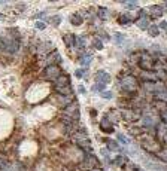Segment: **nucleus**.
Segmentation results:
<instances>
[{"label": "nucleus", "mask_w": 167, "mask_h": 171, "mask_svg": "<svg viewBox=\"0 0 167 171\" xmlns=\"http://www.w3.org/2000/svg\"><path fill=\"white\" fill-rule=\"evenodd\" d=\"M119 88H122L124 91H127V92H133V91H136L139 88L137 79L134 76H130V75L124 76L121 79V82H119Z\"/></svg>", "instance_id": "obj_1"}, {"label": "nucleus", "mask_w": 167, "mask_h": 171, "mask_svg": "<svg viewBox=\"0 0 167 171\" xmlns=\"http://www.w3.org/2000/svg\"><path fill=\"white\" fill-rule=\"evenodd\" d=\"M154 58L149 55V54H143L142 57H140V60H139V65H140V69L145 70V71H152L154 69Z\"/></svg>", "instance_id": "obj_2"}, {"label": "nucleus", "mask_w": 167, "mask_h": 171, "mask_svg": "<svg viewBox=\"0 0 167 171\" xmlns=\"http://www.w3.org/2000/svg\"><path fill=\"white\" fill-rule=\"evenodd\" d=\"M61 76V70L60 67L55 64V65H48L45 69V77L49 79V81H57V79Z\"/></svg>", "instance_id": "obj_3"}, {"label": "nucleus", "mask_w": 167, "mask_h": 171, "mask_svg": "<svg viewBox=\"0 0 167 171\" xmlns=\"http://www.w3.org/2000/svg\"><path fill=\"white\" fill-rule=\"evenodd\" d=\"M98 159L94 156V155H91V153H88V155H85V158L82 159V167H85V168H90V170H94L97 165H98Z\"/></svg>", "instance_id": "obj_4"}, {"label": "nucleus", "mask_w": 167, "mask_h": 171, "mask_svg": "<svg viewBox=\"0 0 167 171\" xmlns=\"http://www.w3.org/2000/svg\"><path fill=\"white\" fill-rule=\"evenodd\" d=\"M64 112L70 116V119H73V121H78L79 119V107H78L76 103H70L69 106L64 109Z\"/></svg>", "instance_id": "obj_5"}, {"label": "nucleus", "mask_w": 167, "mask_h": 171, "mask_svg": "<svg viewBox=\"0 0 167 171\" xmlns=\"http://www.w3.org/2000/svg\"><path fill=\"white\" fill-rule=\"evenodd\" d=\"M121 116H124V119H128V121H136L142 118V112L140 110H121Z\"/></svg>", "instance_id": "obj_6"}, {"label": "nucleus", "mask_w": 167, "mask_h": 171, "mask_svg": "<svg viewBox=\"0 0 167 171\" xmlns=\"http://www.w3.org/2000/svg\"><path fill=\"white\" fill-rule=\"evenodd\" d=\"M19 49V42L18 39H8V43H6V52H9V54H15V52Z\"/></svg>", "instance_id": "obj_7"}, {"label": "nucleus", "mask_w": 167, "mask_h": 171, "mask_svg": "<svg viewBox=\"0 0 167 171\" xmlns=\"http://www.w3.org/2000/svg\"><path fill=\"white\" fill-rule=\"evenodd\" d=\"M151 18L149 17H142V18H137V21H136V25L140 28V30H148L151 27Z\"/></svg>", "instance_id": "obj_8"}, {"label": "nucleus", "mask_w": 167, "mask_h": 171, "mask_svg": "<svg viewBox=\"0 0 167 171\" xmlns=\"http://www.w3.org/2000/svg\"><path fill=\"white\" fill-rule=\"evenodd\" d=\"M100 129L103 131V133H113V125L109 122L108 118H103L102 121H100Z\"/></svg>", "instance_id": "obj_9"}, {"label": "nucleus", "mask_w": 167, "mask_h": 171, "mask_svg": "<svg viewBox=\"0 0 167 171\" xmlns=\"http://www.w3.org/2000/svg\"><path fill=\"white\" fill-rule=\"evenodd\" d=\"M96 79H97V82L103 83V85H108L110 82V75L102 70V71H98V73L96 75Z\"/></svg>", "instance_id": "obj_10"}, {"label": "nucleus", "mask_w": 167, "mask_h": 171, "mask_svg": "<svg viewBox=\"0 0 167 171\" xmlns=\"http://www.w3.org/2000/svg\"><path fill=\"white\" fill-rule=\"evenodd\" d=\"M63 40H64V43H66V46H69V48L76 46V36H75V34H72V33H67V34H64Z\"/></svg>", "instance_id": "obj_11"}, {"label": "nucleus", "mask_w": 167, "mask_h": 171, "mask_svg": "<svg viewBox=\"0 0 167 171\" xmlns=\"http://www.w3.org/2000/svg\"><path fill=\"white\" fill-rule=\"evenodd\" d=\"M48 63H49V65H55V63H60L61 61V57H60V54H58V51H52L51 54H48Z\"/></svg>", "instance_id": "obj_12"}, {"label": "nucleus", "mask_w": 167, "mask_h": 171, "mask_svg": "<svg viewBox=\"0 0 167 171\" xmlns=\"http://www.w3.org/2000/svg\"><path fill=\"white\" fill-rule=\"evenodd\" d=\"M2 171H25V167L19 162H15V164H8Z\"/></svg>", "instance_id": "obj_13"}, {"label": "nucleus", "mask_w": 167, "mask_h": 171, "mask_svg": "<svg viewBox=\"0 0 167 171\" xmlns=\"http://www.w3.org/2000/svg\"><path fill=\"white\" fill-rule=\"evenodd\" d=\"M149 14H151L152 18H160L164 14V9L161 8V6H151V8H149Z\"/></svg>", "instance_id": "obj_14"}, {"label": "nucleus", "mask_w": 167, "mask_h": 171, "mask_svg": "<svg viewBox=\"0 0 167 171\" xmlns=\"http://www.w3.org/2000/svg\"><path fill=\"white\" fill-rule=\"evenodd\" d=\"M69 85H70V79H69V76L63 75V76H60V77L57 79L55 88H61V86H69Z\"/></svg>", "instance_id": "obj_15"}, {"label": "nucleus", "mask_w": 167, "mask_h": 171, "mask_svg": "<svg viewBox=\"0 0 167 171\" xmlns=\"http://www.w3.org/2000/svg\"><path fill=\"white\" fill-rule=\"evenodd\" d=\"M142 77L145 79V82H158L157 73H152V71H143Z\"/></svg>", "instance_id": "obj_16"}, {"label": "nucleus", "mask_w": 167, "mask_h": 171, "mask_svg": "<svg viewBox=\"0 0 167 171\" xmlns=\"http://www.w3.org/2000/svg\"><path fill=\"white\" fill-rule=\"evenodd\" d=\"M97 17L100 19H109L110 12H109L108 8H97Z\"/></svg>", "instance_id": "obj_17"}, {"label": "nucleus", "mask_w": 167, "mask_h": 171, "mask_svg": "<svg viewBox=\"0 0 167 171\" xmlns=\"http://www.w3.org/2000/svg\"><path fill=\"white\" fill-rule=\"evenodd\" d=\"M55 91L58 94H61L63 97H70L73 94V91H72V86L69 85V86H61V88H55Z\"/></svg>", "instance_id": "obj_18"}, {"label": "nucleus", "mask_w": 167, "mask_h": 171, "mask_svg": "<svg viewBox=\"0 0 167 171\" xmlns=\"http://www.w3.org/2000/svg\"><path fill=\"white\" fill-rule=\"evenodd\" d=\"M70 22H72V25H81L82 22H84V18L79 15V14H73L72 17H70Z\"/></svg>", "instance_id": "obj_19"}, {"label": "nucleus", "mask_w": 167, "mask_h": 171, "mask_svg": "<svg viewBox=\"0 0 167 171\" xmlns=\"http://www.w3.org/2000/svg\"><path fill=\"white\" fill-rule=\"evenodd\" d=\"M142 125L143 127H154L155 125V119L152 116H142Z\"/></svg>", "instance_id": "obj_20"}, {"label": "nucleus", "mask_w": 167, "mask_h": 171, "mask_svg": "<svg viewBox=\"0 0 167 171\" xmlns=\"http://www.w3.org/2000/svg\"><path fill=\"white\" fill-rule=\"evenodd\" d=\"M130 22H131L130 15L122 14V15H119V17H118V24H121V25H128Z\"/></svg>", "instance_id": "obj_21"}, {"label": "nucleus", "mask_w": 167, "mask_h": 171, "mask_svg": "<svg viewBox=\"0 0 167 171\" xmlns=\"http://www.w3.org/2000/svg\"><path fill=\"white\" fill-rule=\"evenodd\" d=\"M112 164H113V165H119V167H124L125 165V164H127V159H125V158L122 156V155H118L116 158H115V159H113L112 161Z\"/></svg>", "instance_id": "obj_22"}, {"label": "nucleus", "mask_w": 167, "mask_h": 171, "mask_svg": "<svg viewBox=\"0 0 167 171\" xmlns=\"http://www.w3.org/2000/svg\"><path fill=\"white\" fill-rule=\"evenodd\" d=\"M106 146L108 150H119V144L115 140H106Z\"/></svg>", "instance_id": "obj_23"}, {"label": "nucleus", "mask_w": 167, "mask_h": 171, "mask_svg": "<svg viewBox=\"0 0 167 171\" xmlns=\"http://www.w3.org/2000/svg\"><path fill=\"white\" fill-rule=\"evenodd\" d=\"M148 34H149L151 37H157V36L160 34V28L157 27V25H151V27L148 28Z\"/></svg>", "instance_id": "obj_24"}, {"label": "nucleus", "mask_w": 167, "mask_h": 171, "mask_svg": "<svg viewBox=\"0 0 167 171\" xmlns=\"http://www.w3.org/2000/svg\"><path fill=\"white\" fill-rule=\"evenodd\" d=\"M49 22H51V25H54V27H58L60 22H61V17H60V15L51 17V18H49Z\"/></svg>", "instance_id": "obj_25"}, {"label": "nucleus", "mask_w": 167, "mask_h": 171, "mask_svg": "<svg viewBox=\"0 0 167 171\" xmlns=\"http://www.w3.org/2000/svg\"><path fill=\"white\" fill-rule=\"evenodd\" d=\"M124 171H139V167L136 164H131V162H127L124 165Z\"/></svg>", "instance_id": "obj_26"}, {"label": "nucleus", "mask_w": 167, "mask_h": 171, "mask_svg": "<svg viewBox=\"0 0 167 171\" xmlns=\"http://www.w3.org/2000/svg\"><path fill=\"white\" fill-rule=\"evenodd\" d=\"M91 60H92V58H91V55H90V54H88V55H84V57L81 58V64L86 67V65H88V64L91 63Z\"/></svg>", "instance_id": "obj_27"}, {"label": "nucleus", "mask_w": 167, "mask_h": 171, "mask_svg": "<svg viewBox=\"0 0 167 171\" xmlns=\"http://www.w3.org/2000/svg\"><path fill=\"white\" fill-rule=\"evenodd\" d=\"M86 73H88V70H86V69H78V70L75 71V76L81 79V77H84Z\"/></svg>", "instance_id": "obj_28"}, {"label": "nucleus", "mask_w": 167, "mask_h": 171, "mask_svg": "<svg viewBox=\"0 0 167 171\" xmlns=\"http://www.w3.org/2000/svg\"><path fill=\"white\" fill-rule=\"evenodd\" d=\"M104 86H106V85L97 82V83L94 85V86H92V91H96V92H97V91H98V92H103V91H104Z\"/></svg>", "instance_id": "obj_29"}, {"label": "nucleus", "mask_w": 167, "mask_h": 171, "mask_svg": "<svg viewBox=\"0 0 167 171\" xmlns=\"http://www.w3.org/2000/svg\"><path fill=\"white\" fill-rule=\"evenodd\" d=\"M76 46H79V48H84L85 46V37L84 36L76 37Z\"/></svg>", "instance_id": "obj_30"}, {"label": "nucleus", "mask_w": 167, "mask_h": 171, "mask_svg": "<svg viewBox=\"0 0 167 171\" xmlns=\"http://www.w3.org/2000/svg\"><path fill=\"white\" fill-rule=\"evenodd\" d=\"M118 141H121L122 144H125V146L130 143V140L127 139V135H124V134H118Z\"/></svg>", "instance_id": "obj_31"}, {"label": "nucleus", "mask_w": 167, "mask_h": 171, "mask_svg": "<svg viewBox=\"0 0 167 171\" xmlns=\"http://www.w3.org/2000/svg\"><path fill=\"white\" fill-rule=\"evenodd\" d=\"M125 40V36L124 34H121V33H115V42L119 45L121 42H124Z\"/></svg>", "instance_id": "obj_32"}, {"label": "nucleus", "mask_w": 167, "mask_h": 171, "mask_svg": "<svg viewBox=\"0 0 167 171\" xmlns=\"http://www.w3.org/2000/svg\"><path fill=\"white\" fill-rule=\"evenodd\" d=\"M6 165H8V162H6V158L0 155V171H2V170H3Z\"/></svg>", "instance_id": "obj_33"}, {"label": "nucleus", "mask_w": 167, "mask_h": 171, "mask_svg": "<svg viewBox=\"0 0 167 171\" xmlns=\"http://www.w3.org/2000/svg\"><path fill=\"white\" fill-rule=\"evenodd\" d=\"M94 48L96 49H103V43H102L100 39H96V40H94Z\"/></svg>", "instance_id": "obj_34"}, {"label": "nucleus", "mask_w": 167, "mask_h": 171, "mask_svg": "<svg viewBox=\"0 0 167 171\" xmlns=\"http://www.w3.org/2000/svg\"><path fill=\"white\" fill-rule=\"evenodd\" d=\"M35 27H36L37 30H45L46 25H45V22H42V21H37V22L35 24Z\"/></svg>", "instance_id": "obj_35"}, {"label": "nucleus", "mask_w": 167, "mask_h": 171, "mask_svg": "<svg viewBox=\"0 0 167 171\" xmlns=\"http://www.w3.org/2000/svg\"><path fill=\"white\" fill-rule=\"evenodd\" d=\"M100 95H102V98H112V97H113L110 91H103V92L100 94Z\"/></svg>", "instance_id": "obj_36"}, {"label": "nucleus", "mask_w": 167, "mask_h": 171, "mask_svg": "<svg viewBox=\"0 0 167 171\" xmlns=\"http://www.w3.org/2000/svg\"><path fill=\"white\" fill-rule=\"evenodd\" d=\"M100 152H102V155H103V156L106 158V161L109 162V153H110L109 150H108V149H102V150H100Z\"/></svg>", "instance_id": "obj_37"}, {"label": "nucleus", "mask_w": 167, "mask_h": 171, "mask_svg": "<svg viewBox=\"0 0 167 171\" xmlns=\"http://www.w3.org/2000/svg\"><path fill=\"white\" fill-rule=\"evenodd\" d=\"M122 5L128 6V8H136V6H137V2H122Z\"/></svg>", "instance_id": "obj_38"}, {"label": "nucleus", "mask_w": 167, "mask_h": 171, "mask_svg": "<svg viewBox=\"0 0 167 171\" xmlns=\"http://www.w3.org/2000/svg\"><path fill=\"white\" fill-rule=\"evenodd\" d=\"M78 92H79V94H85V92H86V89H85L84 85H81V86L78 88Z\"/></svg>", "instance_id": "obj_39"}, {"label": "nucleus", "mask_w": 167, "mask_h": 171, "mask_svg": "<svg viewBox=\"0 0 167 171\" xmlns=\"http://www.w3.org/2000/svg\"><path fill=\"white\" fill-rule=\"evenodd\" d=\"M98 34H100V37H102V39H106V40H109V36H108V34H106V33H104V31H100V33H98Z\"/></svg>", "instance_id": "obj_40"}, {"label": "nucleus", "mask_w": 167, "mask_h": 171, "mask_svg": "<svg viewBox=\"0 0 167 171\" xmlns=\"http://www.w3.org/2000/svg\"><path fill=\"white\" fill-rule=\"evenodd\" d=\"M158 28H163V30H166L167 31V22L164 21V22H160V27Z\"/></svg>", "instance_id": "obj_41"}, {"label": "nucleus", "mask_w": 167, "mask_h": 171, "mask_svg": "<svg viewBox=\"0 0 167 171\" xmlns=\"http://www.w3.org/2000/svg\"><path fill=\"white\" fill-rule=\"evenodd\" d=\"M45 14H46V12H41V14H37V15H36V18H43Z\"/></svg>", "instance_id": "obj_42"}, {"label": "nucleus", "mask_w": 167, "mask_h": 171, "mask_svg": "<svg viewBox=\"0 0 167 171\" xmlns=\"http://www.w3.org/2000/svg\"><path fill=\"white\" fill-rule=\"evenodd\" d=\"M163 69H164V71H166V73H167V63H166V64L163 65Z\"/></svg>", "instance_id": "obj_43"}, {"label": "nucleus", "mask_w": 167, "mask_h": 171, "mask_svg": "<svg viewBox=\"0 0 167 171\" xmlns=\"http://www.w3.org/2000/svg\"><path fill=\"white\" fill-rule=\"evenodd\" d=\"M90 171H103V170H100V168H94V170H90Z\"/></svg>", "instance_id": "obj_44"}, {"label": "nucleus", "mask_w": 167, "mask_h": 171, "mask_svg": "<svg viewBox=\"0 0 167 171\" xmlns=\"http://www.w3.org/2000/svg\"><path fill=\"white\" fill-rule=\"evenodd\" d=\"M0 19H3V15H2V14H0Z\"/></svg>", "instance_id": "obj_45"}, {"label": "nucleus", "mask_w": 167, "mask_h": 171, "mask_svg": "<svg viewBox=\"0 0 167 171\" xmlns=\"http://www.w3.org/2000/svg\"><path fill=\"white\" fill-rule=\"evenodd\" d=\"M166 8H167V3H166Z\"/></svg>", "instance_id": "obj_46"}]
</instances>
